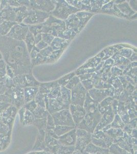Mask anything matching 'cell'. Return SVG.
I'll return each instance as SVG.
<instances>
[{
  "label": "cell",
  "mask_w": 137,
  "mask_h": 154,
  "mask_svg": "<svg viewBox=\"0 0 137 154\" xmlns=\"http://www.w3.org/2000/svg\"><path fill=\"white\" fill-rule=\"evenodd\" d=\"M76 75H82L84 74H91L95 72V68H79L75 71Z\"/></svg>",
  "instance_id": "8d00e7d4"
},
{
  "label": "cell",
  "mask_w": 137,
  "mask_h": 154,
  "mask_svg": "<svg viewBox=\"0 0 137 154\" xmlns=\"http://www.w3.org/2000/svg\"><path fill=\"white\" fill-rule=\"evenodd\" d=\"M76 75L75 72H73L64 75V77H61L60 79H58L57 81V82L58 83L60 86H65L67 84H68L70 80Z\"/></svg>",
  "instance_id": "f1b7e54d"
},
{
  "label": "cell",
  "mask_w": 137,
  "mask_h": 154,
  "mask_svg": "<svg viewBox=\"0 0 137 154\" xmlns=\"http://www.w3.org/2000/svg\"><path fill=\"white\" fill-rule=\"evenodd\" d=\"M94 73V72H93ZM93 73H91V74H84V75H78V77L80 79V82L83 81L87 80L90 79L93 76Z\"/></svg>",
  "instance_id": "ee69618b"
},
{
  "label": "cell",
  "mask_w": 137,
  "mask_h": 154,
  "mask_svg": "<svg viewBox=\"0 0 137 154\" xmlns=\"http://www.w3.org/2000/svg\"><path fill=\"white\" fill-rule=\"evenodd\" d=\"M88 92L93 100L96 102H100L108 97H113L114 88L113 87L108 89H98L94 88L89 90Z\"/></svg>",
  "instance_id": "8fae6325"
},
{
  "label": "cell",
  "mask_w": 137,
  "mask_h": 154,
  "mask_svg": "<svg viewBox=\"0 0 137 154\" xmlns=\"http://www.w3.org/2000/svg\"><path fill=\"white\" fill-rule=\"evenodd\" d=\"M70 43L71 41L66 40L58 37H55L50 46L53 51H58L61 49L65 50Z\"/></svg>",
  "instance_id": "2e32d148"
},
{
  "label": "cell",
  "mask_w": 137,
  "mask_h": 154,
  "mask_svg": "<svg viewBox=\"0 0 137 154\" xmlns=\"http://www.w3.org/2000/svg\"><path fill=\"white\" fill-rule=\"evenodd\" d=\"M64 50H58L54 51L47 59V62L46 64H53L59 60L62 56L63 53H64Z\"/></svg>",
  "instance_id": "484cf974"
},
{
  "label": "cell",
  "mask_w": 137,
  "mask_h": 154,
  "mask_svg": "<svg viewBox=\"0 0 137 154\" xmlns=\"http://www.w3.org/2000/svg\"><path fill=\"white\" fill-rule=\"evenodd\" d=\"M1 1H0V4H1Z\"/></svg>",
  "instance_id": "f907efd6"
},
{
  "label": "cell",
  "mask_w": 137,
  "mask_h": 154,
  "mask_svg": "<svg viewBox=\"0 0 137 154\" xmlns=\"http://www.w3.org/2000/svg\"><path fill=\"white\" fill-rule=\"evenodd\" d=\"M114 1H109L108 3L106 4L103 6L100 12L106 14H112L115 16V12L114 9Z\"/></svg>",
  "instance_id": "4316f807"
},
{
  "label": "cell",
  "mask_w": 137,
  "mask_h": 154,
  "mask_svg": "<svg viewBox=\"0 0 137 154\" xmlns=\"http://www.w3.org/2000/svg\"><path fill=\"white\" fill-rule=\"evenodd\" d=\"M58 86L59 85L57 82V81L51 82L42 83H40L38 87V92L42 94L48 95L54 88Z\"/></svg>",
  "instance_id": "ac0fdd59"
},
{
  "label": "cell",
  "mask_w": 137,
  "mask_h": 154,
  "mask_svg": "<svg viewBox=\"0 0 137 154\" xmlns=\"http://www.w3.org/2000/svg\"><path fill=\"white\" fill-rule=\"evenodd\" d=\"M49 99H56L61 96V86H58L54 89L47 95Z\"/></svg>",
  "instance_id": "e575fe53"
},
{
  "label": "cell",
  "mask_w": 137,
  "mask_h": 154,
  "mask_svg": "<svg viewBox=\"0 0 137 154\" xmlns=\"http://www.w3.org/2000/svg\"><path fill=\"white\" fill-rule=\"evenodd\" d=\"M29 31L33 35L34 37L39 34L43 33V25L41 24L29 26Z\"/></svg>",
  "instance_id": "f546056e"
},
{
  "label": "cell",
  "mask_w": 137,
  "mask_h": 154,
  "mask_svg": "<svg viewBox=\"0 0 137 154\" xmlns=\"http://www.w3.org/2000/svg\"><path fill=\"white\" fill-rule=\"evenodd\" d=\"M15 20L16 14L12 7L8 6L0 10V23L4 21L15 22Z\"/></svg>",
  "instance_id": "4fadbf2b"
},
{
  "label": "cell",
  "mask_w": 137,
  "mask_h": 154,
  "mask_svg": "<svg viewBox=\"0 0 137 154\" xmlns=\"http://www.w3.org/2000/svg\"><path fill=\"white\" fill-rule=\"evenodd\" d=\"M94 15V14L85 11H80L72 14L64 21L66 29L71 30L78 35Z\"/></svg>",
  "instance_id": "7a4b0ae2"
},
{
  "label": "cell",
  "mask_w": 137,
  "mask_h": 154,
  "mask_svg": "<svg viewBox=\"0 0 137 154\" xmlns=\"http://www.w3.org/2000/svg\"><path fill=\"white\" fill-rule=\"evenodd\" d=\"M12 80L14 86H19L22 88L28 87L38 88L40 83L35 78L32 72L16 75Z\"/></svg>",
  "instance_id": "8992f818"
},
{
  "label": "cell",
  "mask_w": 137,
  "mask_h": 154,
  "mask_svg": "<svg viewBox=\"0 0 137 154\" xmlns=\"http://www.w3.org/2000/svg\"><path fill=\"white\" fill-rule=\"evenodd\" d=\"M3 60V56H2L1 53L0 52V60Z\"/></svg>",
  "instance_id": "681fc988"
},
{
  "label": "cell",
  "mask_w": 137,
  "mask_h": 154,
  "mask_svg": "<svg viewBox=\"0 0 137 154\" xmlns=\"http://www.w3.org/2000/svg\"><path fill=\"white\" fill-rule=\"evenodd\" d=\"M24 41L25 45H26V48H27L28 53L30 54L31 51H32V49H33V48L36 45V43H35V41L34 37L29 31L28 32V33L27 34L26 38H25Z\"/></svg>",
  "instance_id": "cb8c5ba5"
},
{
  "label": "cell",
  "mask_w": 137,
  "mask_h": 154,
  "mask_svg": "<svg viewBox=\"0 0 137 154\" xmlns=\"http://www.w3.org/2000/svg\"><path fill=\"white\" fill-rule=\"evenodd\" d=\"M50 15V14L49 13L29 9L28 16L23 20L22 23L28 26L41 24L47 20Z\"/></svg>",
  "instance_id": "5b68a950"
},
{
  "label": "cell",
  "mask_w": 137,
  "mask_h": 154,
  "mask_svg": "<svg viewBox=\"0 0 137 154\" xmlns=\"http://www.w3.org/2000/svg\"><path fill=\"white\" fill-rule=\"evenodd\" d=\"M42 34H39L38 35H36L34 37L35 41V43L36 44H37L38 43L41 41L42 40Z\"/></svg>",
  "instance_id": "c3c4849f"
},
{
  "label": "cell",
  "mask_w": 137,
  "mask_h": 154,
  "mask_svg": "<svg viewBox=\"0 0 137 154\" xmlns=\"http://www.w3.org/2000/svg\"><path fill=\"white\" fill-rule=\"evenodd\" d=\"M134 51L133 49H132L130 48H122L118 51V53L121 56L129 60Z\"/></svg>",
  "instance_id": "836d02e7"
},
{
  "label": "cell",
  "mask_w": 137,
  "mask_h": 154,
  "mask_svg": "<svg viewBox=\"0 0 137 154\" xmlns=\"http://www.w3.org/2000/svg\"><path fill=\"white\" fill-rule=\"evenodd\" d=\"M29 32V26L23 23H16L11 28L7 37L17 41H24Z\"/></svg>",
  "instance_id": "52a82bcc"
},
{
  "label": "cell",
  "mask_w": 137,
  "mask_h": 154,
  "mask_svg": "<svg viewBox=\"0 0 137 154\" xmlns=\"http://www.w3.org/2000/svg\"><path fill=\"white\" fill-rule=\"evenodd\" d=\"M110 72L112 77L117 78L123 75V71L120 69L116 66H113L110 69Z\"/></svg>",
  "instance_id": "74e56055"
},
{
  "label": "cell",
  "mask_w": 137,
  "mask_h": 154,
  "mask_svg": "<svg viewBox=\"0 0 137 154\" xmlns=\"http://www.w3.org/2000/svg\"><path fill=\"white\" fill-rule=\"evenodd\" d=\"M43 24V33L50 34L54 37H57L59 32L66 29L64 21L58 19L51 14Z\"/></svg>",
  "instance_id": "277c9868"
},
{
  "label": "cell",
  "mask_w": 137,
  "mask_h": 154,
  "mask_svg": "<svg viewBox=\"0 0 137 154\" xmlns=\"http://www.w3.org/2000/svg\"><path fill=\"white\" fill-rule=\"evenodd\" d=\"M25 103H28L34 99L38 92V87H28L23 88Z\"/></svg>",
  "instance_id": "d6986e66"
},
{
  "label": "cell",
  "mask_w": 137,
  "mask_h": 154,
  "mask_svg": "<svg viewBox=\"0 0 137 154\" xmlns=\"http://www.w3.org/2000/svg\"><path fill=\"white\" fill-rule=\"evenodd\" d=\"M12 8L16 14L15 22L17 23H22L23 20L28 16L29 12V9L28 8V7L25 6Z\"/></svg>",
  "instance_id": "5bb4252c"
},
{
  "label": "cell",
  "mask_w": 137,
  "mask_h": 154,
  "mask_svg": "<svg viewBox=\"0 0 137 154\" xmlns=\"http://www.w3.org/2000/svg\"><path fill=\"white\" fill-rule=\"evenodd\" d=\"M5 94L8 96L10 100H12L18 106L22 105L25 103L24 90L19 86H13L7 88Z\"/></svg>",
  "instance_id": "30bf717a"
},
{
  "label": "cell",
  "mask_w": 137,
  "mask_h": 154,
  "mask_svg": "<svg viewBox=\"0 0 137 154\" xmlns=\"http://www.w3.org/2000/svg\"><path fill=\"white\" fill-rule=\"evenodd\" d=\"M7 88L5 80L0 83V95L4 94L5 93Z\"/></svg>",
  "instance_id": "f6af8a7d"
},
{
  "label": "cell",
  "mask_w": 137,
  "mask_h": 154,
  "mask_svg": "<svg viewBox=\"0 0 137 154\" xmlns=\"http://www.w3.org/2000/svg\"><path fill=\"white\" fill-rule=\"evenodd\" d=\"M53 51H54L53 50L50 46H48L47 48H44L42 51H40V53L43 57H46V58H48Z\"/></svg>",
  "instance_id": "ab89813d"
},
{
  "label": "cell",
  "mask_w": 137,
  "mask_h": 154,
  "mask_svg": "<svg viewBox=\"0 0 137 154\" xmlns=\"http://www.w3.org/2000/svg\"><path fill=\"white\" fill-rule=\"evenodd\" d=\"M81 83L87 91H89V90L94 88L95 87V83L92 77L90 79L82 81Z\"/></svg>",
  "instance_id": "d590c367"
},
{
  "label": "cell",
  "mask_w": 137,
  "mask_h": 154,
  "mask_svg": "<svg viewBox=\"0 0 137 154\" xmlns=\"http://www.w3.org/2000/svg\"><path fill=\"white\" fill-rule=\"evenodd\" d=\"M129 60L130 62H137V51H134V52L132 54V56L129 59Z\"/></svg>",
  "instance_id": "7dc6e473"
},
{
  "label": "cell",
  "mask_w": 137,
  "mask_h": 154,
  "mask_svg": "<svg viewBox=\"0 0 137 154\" xmlns=\"http://www.w3.org/2000/svg\"><path fill=\"white\" fill-rule=\"evenodd\" d=\"M42 40L45 42L49 46L51 44L55 37L49 33H43L42 34Z\"/></svg>",
  "instance_id": "f35d334b"
},
{
  "label": "cell",
  "mask_w": 137,
  "mask_h": 154,
  "mask_svg": "<svg viewBox=\"0 0 137 154\" xmlns=\"http://www.w3.org/2000/svg\"><path fill=\"white\" fill-rule=\"evenodd\" d=\"M55 1L52 0H31L29 8L50 14L55 8Z\"/></svg>",
  "instance_id": "ba28073f"
},
{
  "label": "cell",
  "mask_w": 137,
  "mask_h": 154,
  "mask_svg": "<svg viewBox=\"0 0 137 154\" xmlns=\"http://www.w3.org/2000/svg\"><path fill=\"white\" fill-rule=\"evenodd\" d=\"M47 59L48 58L43 57L40 54V53H39L38 55L34 59L31 60L32 66L33 67L35 66L46 64L47 62Z\"/></svg>",
  "instance_id": "4dcf8cb0"
},
{
  "label": "cell",
  "mask_w": 137,
  "mask_h": 154,
  "mask_svg": "<svg viewBox=\"0 0 137 154\" xmlns=\"http://www.w3.org/2000/svg\"><path fill=\"white\" fill-rule=\"evenodd\" d=\"M48 45L45 42H43V41L42 40L40 42L38 43L37 44L35 45V47L40 51H42L43 49L45 48L48 46Z\"/></svg>",
  "instance_id": "7bdbcfd3"
},
{
  "label": "cell",
  "mask_w": 137,
  "mask_h": 154,
  "mask_svg": "<svg viewBox=\"0 0 137 154\" xmlns=\"http://www.w3.org/2000/svg\"><path fill=\"white\" fill-rule=\"evenodd\" d=\"M37 105L35 103L34 99V100H32L31 101L29 102L28 103H26V104H25V107L28 110L33 112L35 110V109L37 108Z\"/></svg>",
  "instance_id": "60d3db41"
},
{
  "label": "cell",
  "mask_w": 137,
  "mask_h": 154,
  "mask_svg": "<svg viewBox=\"0 0 137 154\" xmlns=\"http://www.w3.org/2000/svg\"><path fill=\"white\" fill-rule=\"evenodd\" d=\"M102 61L100 58L96 56L94 58L90 60L87 63L85 64L83 66L80 67L81 68H95Z\"/></svg>",
  "instance_id": "83f0119b"
},
{
  "label": "cell",
  "mask_w": 137,
  "mask_h": 154,
  "mask_svg": "<svg viewBox=\"0 0 137 154\" xmlns=\"http://www.w3.org/2000/svg\"><path fill=\"white\" fill-rule=\"evenodd\" d=\"M116 6L120 12L127 18V19H130L132 16L136 14V12H135L131 8L127 1H124L122 3L116 5Z\"/></svg>",
  "instance_id": "e0dca14e"
},
{
  "label": "cell",
  "mask_w": 137,
  "mask_h": 154,
  "mask_svg": "<svg viewBox=\"0 0 137 154\" xmlns=\"http://www.w3.org/2000/svg\"><path fill=\"white\" fill-rule=\"evenodd\" d=\"M61 98L63 100L65 109H69L71 104V91L67 88L65 86H61Z\"/></svg>",
  "instance_id": "ffe728a7"
},
{
  "label": "cell",
  "mask_w": 137,
  "mask_h": 154,
  "mask_svg": "<svg viewBox=\"0 0 137 154\" xmlns=\"http://www.w3.org/2000/svg\"><path fill=\"white\" fill-rule=\"evenodd\" d=\"M109 2V1H107V0H103V1L92 0V1H90L91 6V13L95 14V13L100 12L103 6L105 5L106 4L108 3Z\"/></svg>",
  "instance_id": "7402d4cb"
},
{
  "label": "cell",
  "mask_w": 137,
  "mask_h": 154,
  "mask_svg": "<svg viewBox=\"0 0 137 154\" xmlns=\"http://www.w3.org/2000/svg\"><path fill=\"white\" fill-rule=\"evenodd\" d=\"M129 2H128V3H129L130 7H131V8L135 12H137V1H129Z\"/></svg>",
  "instance_id": "bcb514c9"
},
{
  "label": "cell",
  "mask_w": 137,
  "mask_h": 154,
  "mask_svg": "<svg viewBox=\"0 0 137 154\" xmlns=\"http://www.w3.org/2000/svg\"><path fill=\"white\" fill-rule=\"evenodd\" d=\"M15 22L4 21L0 23V35L6 36L7 34L10 32L11 28L16 24Z\"/></svg>",
  "instance_id": "44dd1931"
},
{
  "label": "cell",
  "mask_w": 137,
  "mask_h": 154,
  "mask_svg": "<svg viewBox=\"0 0 137 154\" xmlns=\"http://www.w3.org/2000/svg\"><path fill=\"white\" fill-rule=\"evenodd\" d=\"M80 82H80V79L78 75H75L70 80L69 82L66 85L65 87L71 91L72 89L75 88Z\"/></svg>",
  "instance_id": "d6a6232c"
},
{
  "label": "cell",
  "mask_w": 137,
  "mask_h": 154,
  "mask_svg": "<svg viewBox=\"0 0 137 154\" xmlns=\"http://www.w3.org/2000/svg\"><path fill=\"white\" fill-rule=\"evenodd\" d=\"M80 10L70 5L64 0L55 1V8L50 14L58 19L65 21L72 14H76Z\"/></svg>",
  "instance_id": "3957f363"
},
{
  "label": "cell",
  "mask_w": 137,
  "mask_h": 154,
  "mask_svg": "<svg viewBox=\"0 0 137 154\" xmlns=\"http://www.w3.org/2000/svg\"><path fill=\"white\" fill-rule=\"evenodd\" d=\"M47 109L51 114H55L61 110L66 109L61 96L56 99H49Z\"/></svg>",
  "instance_id": "7c38bea8"
},
{
  "label": "cell",
  "mask_w": 137,
  "mask_h": 154,
  "mask_svg": "<svg viewBox=\"0 0 137 154\" xmlns=\"http://www.w3.org/2000/svg\"><path fill=\"white\" fill-rule=\"evenodd\" d=\"M45 95L42 94L38 92L37 94V96L34 98V101L35 103L38 105V106L46 108L45 105Z\"/></svg>",
  "instance_id": "1f68e13d"
},
{
  "label": "cell",
  "mask_w": 137,
  "mask_h": 154,
  "mask_svg": "<svg viewBox=\"0 0 137 154\" xmlns=\"http://www.w3.org/2000/svg\"><path fill=\"white\" fill-rule=\"evenodd\" d=\"M70 5L76 7L81 11H85L87 12H90L91 6L90 1H66Z\"/></svg>",
  "instance_id": "9a60e30c"
},
{
  "label": "cell",
  "mask_w": 137,
  "mask_h": 154,
  "mask_svg": "<svg viewBox=\"0 0 137 154\" xmlns=\"http://www.w3.org/2000/svg\"><path fill=\"white\" fill-rule=\"evenodd\" d=\"M77 35V34L75 33V32H72L70 30L66 29L59 32V33H58L57 37L63 38L64 40H69L71 41Z\"/></svg>",
  "instance_id": "d4e9b609"
},
{
  "label": "cell",
  "mask_w": 137,
  "mask_h": 154,
  "mask_svg": "<svg viewBox=\"0 0 137 154\" xmlns=\"http://www.w3.org/2000/svg\"><path fill=\"white\" fill-rule=\"evenodd\" d=\"M0 52L4 61L14 69L16 75L32 72L29 53L24 41L0 35Z\"/></svg>",
  "instance_id": "6da1fadb"
},
{
  "label": "cell",
  "mask_w": 137,
  "mask_h": 154,
  "mask_svg": "<svg viewBox=\"0 0 137 154\" xmlns=\"http://www.w3.org/2000/svg\"><path fill=\"white\" fill-rule=\"evenodd\" d=\"M40 52V51L38 50V49L35 47V46L33 48V49H32V51H31V52H30L29 54L31 60L34 59V58L38 55Z\"/></svg>",
  "instance_id": "b9f144b4"
},
{
  "label": "cell",
  "mask_w": 137,
  "mask_h": 154,
  "mask_svg": "<svg viewBox=\"0 0 137 154\" xmlns=\"http://www.w3.org/2000/svg\"><path fill=\"white\" fill-rule=\"evenodd\" d=\"M88 91L83 87L81 82L71 90L72 104L83 106Z\"/></svg>",
  "instance_id": "9c48e42d"
},
{
  "label": "cell",
  "mask_w": 137,
  "mask_h": 154,
  "mask_svg": "<svg viewBox=\"0 0 137 154\" xmlns=\"http://www.w3.org/2000/svg\"><path fill=\"white\" fill-rule=\"evenodd\" d=\"M111 58L114 61V66L121 65L127 66L130 63V62L129 59L121 56L120 54H118V51L115 53L114 54H113V56Z\"/></svg>",
  "instance_id": "603a6c76"
}]
</instances>
